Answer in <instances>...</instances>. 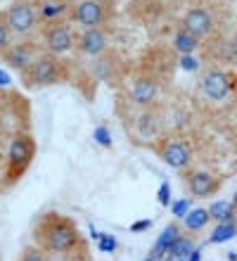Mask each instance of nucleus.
Here are the masks:
<instances>
[{
	"label": "nucleus",
	"instance_id": "dca6fc26",
	"mask_svg": "<svg viewBox=\"0 0 237 261\" xmlns=\"http://www.w3.org/2000/svg\"><path fill=\"white\" fill-rule=\"evenodd\" d=\"M211 214L209 209H192V212H188V216H185V226L190 228V230H202L206 223H209Z\"/></svg>",
	"mask_w": 237,
	"mask_h": 261
},
{
	"label": "nucleus",
	"instance_id": "a211bd4d",
	"mask_svg": "<svg viewBox=\"0 0 237 261\" xmlns=\"http://www.w3.org/2000/svg\"><path fill=\"white\" fill-rule=\"evenodd\" d=\"M197 45H199V38H195L192 34H188L185 29L176 34V48L180 50V55H190V53H195Z\"/></svg>",
	"mask_w": 237,
	"mask_h": 261
},
{
	"label": "nucleus",
	"instance_id": "aec40b11",
	"mask_svg": "<svg viewBox=\"0 0 237 261\" xmlns=\"http://www.w3.org/2000/svg\"><path fill=\"white\" fill-rule=\"evenodd\" d=\"M47 252H43L41 247H27L24 252H21V256H19V261H50L47 259Z\"/></svg>",
	"mask_w": 237,
	"mask_h": 261
},
{
	"label": "nucleus",
	"instance_id": "f3484780",
	"mask_svg": "<svg viewBox=\"0 0 237 261\" xmlns=\"http://www.w3.org/2000/svg\"><path fill=\"white\" fill-rule=\"evenodd\" d=\"M237 235V226H235V221H228V223H218L216 226V230H214V235L209 238V242L211 245H221V242H225V240H232Z\"/></svg>",
	"mask_w": 237,
	"mask_h": 261
},
{
	"label": "nucleus",
	"instance_id": "6e6552de",
	"mask_svg": "<svg viewBox=\"0 0 237 261\" xmlns=\"http://www.w3.org/2000/svg\"><path fill=\"white\" fill-rule=\"evenodd\" d=\"M202 90L209 100H223L228 95V90H230V81L221 69H209L202 76Z\"/></svg>",
	"mask_w": 237,
	"mask_h": 261
},
{
	"label": "nucleus",
	"instance_id": "6ab92c4d",
	"mask_svg": "<svg viewBox=\"0 0 237 261\" xmlns=\"http://www.w3.org/2000/svg\"><path fill=\"white\" fill-rule=\"evenodd\" d=\"M192 249H195V242L180 235V238L176 240V245L169 249V254L173 256V259H188V256L192 254Z\"/></svg>",
	"mask_w": 237,
	"mask_h": 261
},
{
	"label": "nucleus",
	"instance_id": "20e7f679",
	"mask_svg": "<svg viewBox=\"0 0 237 261\" xmlns=\"http://www.w3.org/2000/svg\"><path fill=\"white\" fill-rule=\"evenodd\" d=\"M34 152H36V143L31 136L19 133V136L12 138L10 152H7V169L12 171V176H19V173H24V169H29L31 159H34Z\"/></svg>",
	"mask_w": 237,
	"mask_h": 261
},
{
	"label": "nucleus",
	"instance_id": "c85d7f7f",
	"mask_svg": "<svg viewBox=\"0 0 237 261\" xmlns=\"http://www.w3.org/2000/svg\"><path fill=\"white\" fill-rule=\"evenodd\" d=\"M232 204H235V206H237V193H235V197H232Z\"/></svg>",
	"mask_w": 237,
	"mask_h": 261
},
{
	"label": "nucleus",
	"instance_id": "9d476101",
	"mask_svg": "<svg viewBox=\"0 0 237 261\" xmlns=\"http://www.w3.org/2000/svg\"><path fill=\"white\" fill-rule=\"evenodd\" d=\"M183 29L195 38H202V36H206L211 31V14L204 7H192L183 17Z\"/></svg>",
	"mask_w": 237,
	"mask_h": 261
},
{
	"label": "nucleus",
	"instance_id": "412c9836",
	"mask_svg": "<svg viewBox=\"0 0 237 261\" xmlns=\"http://www.w3.org/2000/svg\"><path fill=\"white\" fill-rule=\"evenodd\" d=\"M7 45H10V29H7L5 19L0 17V53H5Z\"/></svg>",
	"mask_w": 237,
	"mask_h": 261
},
{
	"label": "nucleus",
	"instance_id": "a878e982",
	"mask_svg": "<svg viewBox=\"0 0 237 261\" xmlns=\"http://www.w3.org/2000/svg\"><path fill=\"white\" fill-rule=\"evenodd\" d=\"M183 67H185V69H190V71H195L197 64H195V60H192L190 55H185V57H183Z\"/></svg>",
	"mask_w": 237,
	"mask_h": 261
},
{
	"label": "nucleus",
	"instance_id": "5701e85b",
	"mask_svg": "<svg viewBox=\"0 0 237 261\" xmlns=\"http://www.w3.org/2000/svg\"><path fill=\"white\" fill-rule=\"evenodd\" d=\"M64 261H93L88 256V249H78V252H74V254H69V256H64Z\"/></svg>",
	"mask_w": 237,
	"mask_h": 261
},
{
	"label": "nucleus",
	"instance_id": "393cba45",
	"mask_svg": "<svg viewBox=\"0 0 237 261\" xmlns=\"http://www.w3.org/2000/svg\"><path fill=\"white\" fill-rule=\"evenodd\" d=\"M159 199H162L164 204L169 202V183H164V186H162V190H159Z\"/></svg>",
	"mask_w": 237,
	"mask_h": 261
},
{
	"label": "nucleus",
	"instance_id": "9b49d317",
	"mask_svg": "<svg viewBox=\"0 0 237 261\" xmlns=\"http://www.w3.org/2000/svg\"><path fill=\"white\" fill-rule=\"evenodd\" d=\"M3 57H5V62L10 64L12 69L24 71V69H27L29 64L38 57V50H36V45H31V43H21V45H12V48H7Z\"/></svg>",
	"mask_w": 237,
	"mask_h": 261
},
{
	"label": "nucleus",
	"instance_id": "7ed1b4c3",
	"mask_svg": "<svg viewBox=\"0 0 237 261\" xmlns=\"http://www.w3.org/2000/svg\"><path fill=\"white\" fill-rule=\"evenodd\" d=\"M10 34H29L34 31L38 19H41V12L36 10L34 3H14V5L7 7V12L3 14Z\"/></svg>",
	"mask_w": 237,
	"mask_h": 261
},
{
	"label": "nucleus",
	"instance_id": "7c9ffc66",
	"mask_svg": "<svg viewBox=\"0 0 237 261\" xmlns=\"http://www.w3.org/2000/svg\"><path fill=\"white\" fill-rule=\"evenodd\" d=\"M145 261H154V259H152V256H149V259H145Z\"/></svg>",
	"mask_w": 237,
	"mask_h": 261
},
{
	"label": "nucleus",
	"instance_id": "4be33fe9",
	"mask_svg": "<svg viewBox=\"0 0 237 261\" xmlns=\"http://www.w3.org/2000/svg\"><path fill=\"white\" fill-rule=\"evenodd\" d=\"M100 247L104 249V252H114V249H116V240L112 238V235H102V238H100Z\"/></svg>",
	"mask_w": 237,
	"mask_h": 261
},
{
	"label": "nucleus",
	"instance_id": "1a4fd4ad",
	"mask_svg": "<svg viewBox=\"0 0 237 261\" xmlns=\"http://www.w3.org/2000/svg\"><path fill=\"white\" fill-rule=\"evenodd\" d=\"M185 180H188L190 193L195 197H209L221 188V180L216 176H211L209 171H188Z\"/></svg>",
	"mask_w": 237,
	"mask_h": 261
},
{
	"label": "nucleus",
	"instance_id": "39448f33",
	"mask_svg": "<svg viewBox=\"0 0 237 261\" xmlns=\"http://www.w3.org/2000/svg\"><path fill=\"white\" fill-rule=\"evenodd\" d=\"M43 43L50 53H67L74 48V31L64 21H52L43 29Z\"/></svg>",
	"mask_w": 237,
	"mask_h": 261
},
{
	"label": "nucleus",
	"instance_id": "f03ea898",
	"mask_svg": "<svg viewBox=\"0 0 237 261\" xmlns=\"http://www.w3.org/2000/svg\"><path fill=\"white\" fill-rule=\"evenodd\" d=\"M62 64L55 60V55H38L34 62L24 69V83L27 86H52L62 81Z\"/></svg>",
	"mask_w": 237,
	"mask_h": 261
},
{
	"label": "nucleus",
	"instance_id": "2eb2a0df",
	"mask_svg": "<svg viewBox=\"0 0 237 261\" xmlns=\"http://www.w3.org/2000/svg\"><path fill=\"white\" fill-rule=\"evenodd\" d=\"M211 219H216L218 223H228V221H235V204L230 202H214L209 206Z\"/></svg>",
	"mask_w": 237,
	"mask_h": 261
},
{
	"label": "nucleus",
	"instance_id": "423d86ee",
	"mask_svg": "<svg viewBox=\"0 0 237 261\" xmlns=\"http://www.w3.org/2000/svg\"><path fill=\"white\" fill-rule=\"evenodd\" d=\"M71 17H74V21L83 24L86 29H97L102 21L107 19V10H104V5L100 0H81L74 7Z\"/></svg>",
	"mask_w": 237,
	"mask_h": 261
},
{
	"label": "nucleus",
	"instance_id": "c756f323",
	"mask_svg": "<svg viewBox=\"0 0 237 261\" xmlns=\"http://www.w3.org/2000/svg\"><path fill=\"white\" fill-rule=\"evenodd\" d=\"M173 261H188V259H173Z\"/></svg>",
	"mask_w": 237,
	"mask_h": 261
},
{
	"label": "nucleus",
	"instance_id": "f257e3e1",
	"mask_svg": "<svg viewBox=\"0 0 237 261\" xmlns=\"http://www.w3.org/2000/svg\"><path fill=\"white\" fill-rule=\"evenodd\" d=\"M34 242L52 256H69L81 249V235L71 219L62 214H45L34 228Z\"/></svg>",
	"mask_w": 237,
	"mask_h": 261
},
{
	"label": "nucleus",
	"instance_id": "cd10ccee",
	"mask_svg": "<svg viewBox=\"0 0 237 261\" xmlns=\"http://www.w3.org/2000/svg\"><path fill=\"white\" fill-rule=\"evenodd\" d=\"M188 261H202V252H199V249H192V254L188 256Z\"/></svg>",
	"mask_w": 237,
	"mask_h": 261
},
{
	"label": "nucleus",
	"instance_id": "b1692460",
	"mask_svg": "<svg viewBox=\"0 0 237 261\" xmlns=\"http://www.w3.org/2000/svg\"><path fill=\"white\" fill-rule=\"evenodd\" d=\"M188 206H190L188 199H180V202H176V206H173V214H176V216H188Z\"/></svg>",
	"mask_w": 237,
	"mask_h": 261
},
{
	"label": "nucleus",
	"instance_id": "ddd939ff",
	"mask_svg": "<svg viewBox=\"0 0 237 261\" xmlns=\"http://www.w3.org/2000/svg\"><path fill=\"white\" fill-rule=\"evenodd\" d=\"M180 238V228L178 226H166L164 228V233L159 235V240H156V247L154 252H152V259H159V254H164V252H169L173 245H176V240Z\"/></svg>",
	"mask_w": 237,
	"mask_h": 261
},
{
	"label": "nucleus",
	"instance_id": "0eeeda50",
	"mask_svg": "<svg viewBox=\"0 0 237 261\" xmlns=\"http://www.w3.org/2000/svg\"><path fill=\"white\" fill-rule=\"evenodd\" d=\"M159 157L166 162L169 166L178 169V171H185L190 166V147L183 143V140H164L159 145Z\"/></svg>",
	"mask_w": 237,
	"mask_h": 261
},
{
	"label": "nucleus",
	"instance_id": "bb28decb",
	"mask_svg": "<svg viewBox=\"0 0 237 261\" xmlns=\"http://www.w3.org/2000/svg\"><path fill=\"white\" fill-rule=\"evenodd\" d=\"M152 226V221H138L136 226H133V230H145V228Z\"/></svg>",
	"mask_w": 237,
	"mask_h": 261
},
{
	"label": "nucleus",
	"instance_id": "f8f14e48",
	"mask_svg": "<svg viewBox=\"0 0 237 261\" xmlns=\"http://www.w3.org/2000/svg\"><path fill=\"white\" fill-rule=\"evenodd\" d=\"M107 48V36L97 29H86V34L78 38V50L86 55H100Z\"/></svg>",
	"mask_w": 237,
	"mask_h": 261
},
{
	"label": "nucleus",
	"instance_id": "4468645a",
	"mask_svg": "<svg viewBox=\"0 0 237 261\" xmlns=\"http://www.w3.org/2000/svg\"><path fill=\"white\" fill-rule=\"evenodd\" d=\"M130 95H133V100L140 105H147L154 100L156 95V86L152 81H147V79H142V81H138L136 86H133V90H130Z\"/></svg>",
	"mask_w": 237,
	"mask_h": 261
}]
</instances>
